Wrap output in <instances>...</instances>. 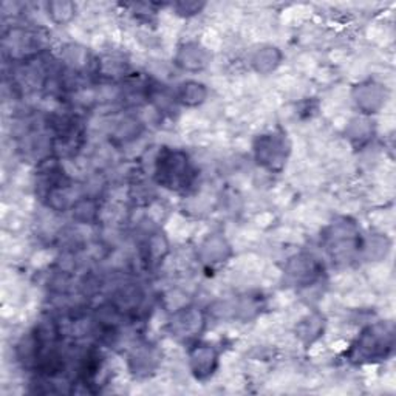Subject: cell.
I'll use <instances>...</instances> for the list:
<instances>
[{
  "mask_svg": "<svg viewBox=\"0 0 396 396\" xmlns=\"http://www.w3.org/2000/svg\"><path fill=\"white\" fill-rule=\"evenodd\" d=\"M177 98L184 105H198L206 98V89L203 84L196 83V80H187L180 85Z\"/></svg>",
  "mask_w": 396,
  "mask_h": 396,
  "instance_id": "obj_4",
  "label": "cell"
},
{
  "mask_svg": "<svg viewBox=\"0 0 396 396\" xmlns=\"http://www.w3.org/2000/svg\"><path fill=\"white\" fill-rule=\"evenodd\" d=\"M155 175L161 186L171 191H180L192 183L193 173L186 153L167 149L160 153Z\"/></svg>",
  "mask_w": 396,
  "mask_h": 396,
  "instance_id": "obj_1",
  "label": "cell"
},
{
  "mask_svg": "<svg viewBox=\"0 0 396 396\" xmlns=\"http://www.w3.org/2000/svg\"><path fill=\"white\" fill-rule=\"evenodd\" d=\"M218 353L209 344H197L191 352L192 373L197 379L209 378L217 370Z\"/></svg>",
  "mask_w": 396,
  "mask_h": 396,
  "instance_id": "obj_2",
  "label": "cell"
},
{
  "mask_svg": "<svg viewBox=\"0 0 396 396\" xmlns=\"http://www.w3.org/2000/svg\"><path fill=\"white\" fill-rule=\"evenodd\" d=\"M205 56H206V51L203 49H200L198 45L189 44L184 46V50L180 51L178 65L181 67V69L189 70V71L201 70L207 64Z\"/></svg>",
  "mask_w": 396,
  "mask_h": 396,
  "instance_id": "obj_3",
  "label": "cell"
},
{
  "mask_svg": "<svg viewBox=\"0 0 396 396\" xmlns=\"http://www.w3.org/2000/svg\"><path fill=\"white\" fill-rule=\"evenodd\" d=\"M75 6L70 2H51L49 3V16L55 20L56 24H65L73 17Z\"/></svg>",
  "mask_w": 396,
  "mask_h": 396,
  "instance_id": "obj_5",
  "label": "cell"
}]
</instances>
